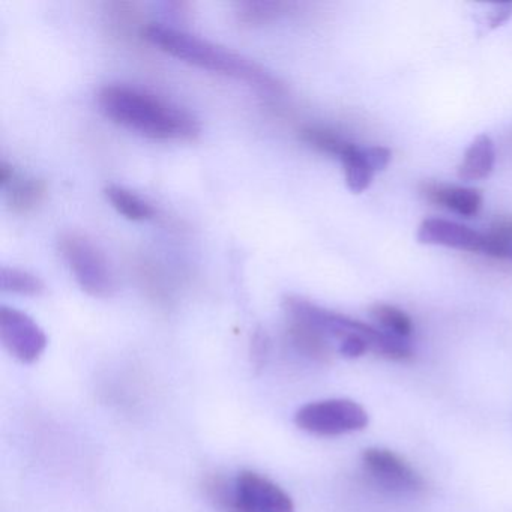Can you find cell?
I'll return each instance as SVG.
<instances>
[{
  "label": "cell",
  "mask_w": 512,
  "mask_h": 512,
  "mask_svg": "<svg viewBox=\"0 0 512 512\" xmlns=\"http://www.w3.org/2000/svg\"><path fill=\"white\" fill-rule=\"evenodd\" d=\"M481 253L494 257V259L509 260V262H512V244L499 241V239L493 238V236L488 235V233H484Z\"/></svg>",
  "instance_id": "cell-22"
},
{
  "label": "cell",
  "mask_w": 512,
  "mask_h": 512,
  "mask_svg": "<svg viewBox=\"0 0 512 512\" xmlns=\"http://www.w3.org/2000/svg\"><path fill=\"white\" fill-rule=\"evenodd\" d=\"M365 157H367L368 163L373 167L374 172L377 170H385L388 167L389 161H391V151L382 146H373V148H364Z\"/></svg>",
  "instance_id": "cell-25"
},
{
  "label": "cell",
  "mask_w": 512,
  "mask_h": 512,
  "mask_svg": "<svg viewBox=\"0 0 512 512\" xmlns=\"http://www.w3.org/2000/svg\"><path fill=\"white\" fill-rule=\"evenodd\" d=\"M368 350H371L370 341L361 335H352V337L340 341V353L344 358H361Z\"/></svg>",
  "instance_id": "cell-23"
},
{
  "label": "cell",
  "mask_w": 512,
  "mask_h": 512,
  "mask_svg": "<svg viewBox=\"0 0 512 512\" xmlns=\"http://www.w3.org/2000/svg\"><path fill=\"white\" fill-rule=\"evenodd\" d=\"M16 176V170H14V167L11 166V164H8L7 161H2V163H0V182H2V187L10 184Z\"/></svg>",
  "instance_id": "cell-27"
},
{
  "label": "cell",
  "mask_w": 512,
  "mask_h": 512,
  "mask_svg": "<svg viewBox=\"0 0 512 512\" xmlns=\"http://www.w3.org/2000/svg\"><path fill=\"white\" fill-rule=\"evenodd\" d=\"M301 139L304 140L311 148L317 151L325 152V154L335 155L340 158L344 154L350 143L346 142L343 137L338 136L334 131L326 130L320 127L304 128L301 133Z\"/></svg>",
  "instance_id": "cell-20"
},
{
  "label": "cell",
  "mask_w": 512,
  "mask_h": 512,
  "mask_svg": "<svg viewBox=\"0 0 512 512\" xmlns=\"http://www.w3.org/2000/svg\"><path fill=\"white\" fill-rule=\"evenodd\" d=\"M488 235L499 239V241L506 242V244H512V215L497 217L496 220L491 223Z\"/></svg>",
  "instance_id": "cell-24"
},
{
  "label": "cell",
  "mask_w": 512,
  "mask_h": 512,
  "mask_svg": "<svg viewBox=\"0 0 512 512\" xmlns=\"http://www.w3.org/2000/svg\"><path fill=\"white\" fill-rule=\"evenodd\" d=\"M496 151L493 140L488 136H479L470 143L464 154L463 161L458 166L457 175L461 181H481L493 172Z\"/></svg>",
  "instance_id": "cell-11"
},
{
  "label": "cell",
  "mask_w": 512,
  "mask_h": 512,
  "mask_svg": "<svg viewBox=\"0 0 512 512\" xmlns=\"http://www.w3.org/2000/svg\"><path fill=\"white\" fill-rule=\"evenodd\" d=\"M362 464L368 475L386 490L413 494L424 488L421 475L403 458L388 449H365Z\"/></svg>",
  "instance_id": "cell-7"
},
{
  "label": "cell",
  "mask_w": 512,
  "mask_h": 512,
  "mask_svg": "<svg viewBox=\"0 0 512 512\" xmlns=\"http://www.w3.org/2000/svg\"><path fill=\"white\" fill-rule=\"evenodd\" d=\"M110 205L131 221L151 220L155 215L154 206L143 200L142 197L134 194L127 188L119 187V185H109L104 190Z\"/></svg>",
  "instance_id": "cell-16"
},
{
  "label": "cell",
  "mask_w": 512,
  "mask_h": 512,
  "mask_svg": "<svg viewBox=\"0 0 512 512\" xmlns=\"http://www.w3.org/2000/svg\"><path fill=\"white\" fill-rule=\"evenodd\" d=\"M295 424L316 436H341L364 430L368 415L356 401L332 398L305 404L296 412Z\"/></svg>",
  "instance_id": "cell-5"
},
{
  "label": "cell",
  "mask_w": 512,
  "mask_h": 512,
  "mask_svg": "<svg viewBox=\"0 0 512 512\" xmlns=\"http://www.w3.org/2000/svg\"><path fill=\"white\" fill-rule=\"evenodd\" d=\"M236 487L242 499L256 512H295L292 497L280 485L259 473L251 470L239 473Z\"/></svg>",
  "instance_id": "cell-8"
},
{
  "label": "cell",
  "mask_w": 512,
  "mask_h": 512,
  "mask_svg": "<svg viewBox=\"0 0 512 512\" xmlns=\"http://www.w3.org/2000/svg\"><path fill=\"white\" fill-rule=\"evenodd\" d=\"M284 310L290 320L311 326L328 338H338L343 341L352 335H361L370 341L371 352L382 356V358L406 361L413 356L412 347L407 343L406 338L397 337L383 329L373 328L367 323L350 319V317L335 313V311L326 310V308L311 304L305 299L289 296L284 301Z\"/></svg>",
  "instance_id": "cell-3"
},
{
  "label": "cell",
  "mask_w": 512,
  "mask_h": 512,
  "mask_svg": "<svg viewBox=\"0 0 512 512\" xmlns=\"http://www.w3.org/2000/svg\"><path fill=\"white\" fill-rule=\"evenodd\" d=\"M0 278H2L4 292L23 296H40L46 290V286L37 275L22 269L4 266L0 272Z\"/></svg>",
  "instance_id": "cell-17"
},
{
  "label": "cell",
  "mask_w": 512,
  "mask_h": 512,
  "mask_svg": "<svg viewBox=\"0 0 512 512\" xmlns=\"http://www.w3.org/2000/svg\"><path fill=\"white\" fill-rule=\"evenodd\" d=\"M97 100L110 121L148 139L194 140L200 134L199 122L190 112L142 89L104 86Z\"/></svg>",
  "instance_id": "cell-1"
},
{
  "label": "cell",
  "mask_w": 512,
  "mask_h": 512,
  "mask_svg": "<svg viewBox=\"0 0 512 512\" xmlns=\"http://www.w3.org/2000/svg\"><path fill=\"white\" fill-rule=\"evenodd\" d=\"M421 191L430 202L457 212L463 217H475L481 211V193L473 188L449 187L436 182H427L422 185Z\"/></svg>",
  "instance_id": "cell-10"
},
{
  "label": "cell",
  "mask_w": 512,
  "mask_h": 512,
  "mask_svg": "<svg viewBox=\"0 0 512 512\" xmlns=\"http://www.w3.org/2000/svg\"><path fill=\"white\" fill-rule=\"evenodd\" d=\"M7 203L16 214H28L41 205L47 196V184L37 178H20L19 175L5 185Z\"/></svg>",
  "instance_id": "cell-12"
},
{
  "label": "cell",
  "mask_w": 512,
  "mask_h": 512,
  "mask_svg": "<svg viewBox=\"0 0 512 512\" xmlns=\"http://www.w3.org/2000/svg\"><path fill=\"white\" fill-rule=\"evenodd\" d=\"M424 245H440V247L455 248V250L481 253L484 233L475 232L470 227L455 221L442 218H428L422 221L416 235Z\"/></svg>",
  "instance_id": "cell-9"
},
{
  "label": "cell",
  "mask_w": 512,
  "mask_h": 512,
  "mask_svg": "<svg viewBox=\"0 0 512 512\" xmlns=\"http://www.w3.org/2000/svg\"><path fill=\"white\" fill-rule=\"evenodd\" d=\"M269 355V338L263 329H257L254 332L253 340H251V361L257 371L262 370L268 361Z\"/></svg>",
  "instance_id": "cell-21"
},
{
  "label": "cell",
  "mask_w": 512,
  "mask_h": 512,
  "mask_svg": "<svg viewBox=\"0 0 512 512\" xmlns=\"http://www.w3.org/2000/svg\"><path fill=\"white\" fill-rule=\"evenodd\" d=\"M142 34L152 46L179 61L212 73L244 80L265 92L278 94L281 91L280 82L269 71L226 47L161 23H151L143 29Z\"/></svg>",
  "instance_id": "cell-2"
},
{
  "label": "cell",
  "mask_w": 512,
  "mask_h": 512,
  "mask_svg": "<svg viewBox=\"0 0 512 512\" xmlns=\"http://www.w3.org/2000/svg\"><path fill=\"white\" fill-rule=\"evenodd\" d=\"M344 167V176H346V184L352 193H362L370 187L373 182L374 170L365 157L364 148L352 145L344 151L340 157Z\"/></svg>",
  "instance_id": "cell-15"
},
{
  "label": "cell",
  "mask_w": 512,
  "mask_h": 512,
  "mask_svg": "<svg viewBox=\"0 0 512 512\" xmlns=\"http://www.w3.org/2000/svg\"><path fill=\"white\" fill-rule=\"evenodd\" d=\"M371 316L379 325H382L383 331L389 334L400 338H407L412 334V319L394 305L376 304L371 308Z\"/></svg>",
  "instance_id": "cell-19"
},
{
  "label": "cell",
  "mask_w": 512,
  "mask_h": 512,
  "mask_svg": "<svg viewBox=\"0 0 512 512\" xmlns=\"http://www.w3.org/2000/svg\"><path fill=\"white\" fill-rule=\"evenodd\" d=\"M287 8L290 4L284 2H242L238 4L236 17L244 25H262L283 16Z\"/></svg>",
  "instance_id": "cell-18"
},
{
  "label": "cell",
  "mask_w": 512,
  "mask_h": 512,
  "mask_svg": "<svg viewBox=\"0 0 512 512\" xmlns=\"http://www.w3.org/2000/svg\"><path fill=\"white\" fill-rule=\"evenodd\" d=\"M289 338L299 353L314 361L329 362L334 355L328 337L304 323L290 320Z\"/></svg>",
  "instance_id": "cell-14"
},
{
  "label": "cell",
  "mask_w": 512,
  "mask_h": 512,
  "mask_svg": "<svg viewBox=\"0 0 512 512\" xmlns=\"http://www.w3.org/2000/svg\"><path fill=\"white\" fill-rule=\"evenodd\" d=\"M59 250L79 286L95 298H109L115 293L112 269L100 248L82 233L67 232L59 239Z\"/></svg>",
  "instance_id": "cell-4"
},
{
  "label": "cell",
  "mask_w": 512,
  "mask_h": 512,
  "mask_svg": "<svg viewBox=\"0 0 512 512\" xmlns=\"http://www.w3.org/2000/svg\"><path fill=\"white\" fill-rule=\"evenodd\" d=\"M512 16V4H506V5H499V7H496V10H494V13L491 14V28H497V26L502 25V23H505L506 20L509 19V17Z\"/></svg>",
  "instance_id": "cell-26"
},
{
  "label": "cell",
  "mask_w": 512,
  "mask_h": 512,
  "mask_svg": "<svg viewBox=\"0 0 512 512\" xmlns=\"http://www.w3.org/2000/svg\"><path fill=\"white\" fill-rule=\"evenodd\" d=\"M203 491L218 512H256L242 499L236 481L232 484L220 473L206 476Z\"/></svg>",
  "instance_id": "cell-13"
},
{
  "label": "cell",
  "mask_w": 512,
  "mask_h": 512,
  "mask_svg": "<svg viewBox=\"0 0 512 512\" xmlns=\"http://www.w3.org/2000/svg\"><path fill=\"white\" fill-rule=\"evenodd\" d=\"M0 340L5 349L25 364L38 361L47 347V335L37 322L16 308H0Z\"/></svg>",
  "instance_id": "cell-6"
}]
</instances>
